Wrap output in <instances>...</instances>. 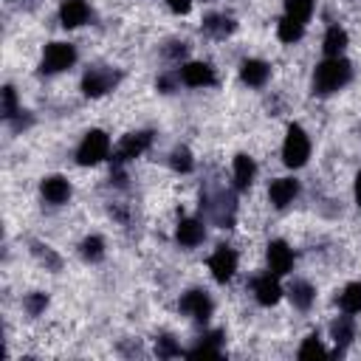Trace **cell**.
<instances>
[{"label":"cell","instance_id":"f546056e","mask_svg":"<svg viewBox=\"0 0 361 361\" xmlns=\"http://www.w3.org/2000/svg\"><path fill=\"white\" fill-rule=\"evenodd\" d=\"M17 116V96H14V87L6 85L3 87V118H14Z\"/></svg>","mask_w":361,"mask_h":361},{"label":"cell","instance_id":"4dcf8cb0","mask_svg":"<svg viewBox=\"0 0 361 361\" xmlns=\"http://www.w3.org/2000/svg\"><path fill=\"white\" fill-rule=\"evenodd\" d=\"M156 350H158V355L161 358H172V355H180V347L169 339V336H161L158 339V344H156Z\"/></svg>","mask_w":361,"mask_h":361},{"label":"cell","instance_id":"cb8c5ba5","mask_svg":"<svg viewBox=\"0 0 361 361\" xmlns=\"http://www.w3.org/2000/svg\"><path fill=\"white\" fill-rule=\"evenodd\" d=\"M220 339L223 333H212V336H206V342L195 350H189V358H206V355H220Z\"/></svg>","mask_w":361,"mask_h":361},{"label":"cell","instance_id":"52a82bcc","mask_svg":"<svg viewBox=\"0 0 361 361\" xmlns=\"http://www.w3.org/2000/svg\"><path fill=\"white\" fill-rule=\"evenodd\" d=\"M180 311L189 313L198 322H206L212 316V299H209L203 291H189V293L180 296Z\"/></svg>","mask_w":361,"mask_h":361},{"label":"cell","instance_id":"d6a6232c","mask_svg":"<svg viewBox=\"0 0 361 361\" xmlns=\"http://www.w3.org/2000/svg\"><path fill=\"white\" fill-rule=\"evenodd\" d=\"M167 3H169V9H172V12H178V14H187V12H189V6H192L189 0H167Z\"/></svg>","mask_w":361,"mask_h":361},{"label":"cell","instance_id":"9c48e42d","mask_svg":"<svg viewBox=\"0 0 361 361\" xmlns=\"http://www.w3.org/2000/svg\"><path fill=\"white\" fill-rule=\"evenodd\" d=\"M268 265H271L274 274H288L291 265H293V251L288 249V243L274 240V243L268 246Z\"/></svg>","mask_w":361,"mask_h":361},{"label":"cell","instance_id":"4316f807","mask_svg":"<svg viewBox=\"0 0 361 361\" xmlns=\"http://www.w3.org/2000/svg\"><path fill=\"white\" fill-rule=\"evenodd\" d=\"M23 305H25L28 316H40V313L45 311V305H48V296H45V293H28Z\"/></svg>","mask_w":361,"mask_h":361},{"label":"cell","instance_id":"44dd1931","mask_svg":"<svg viewBox=\"0 0 361 361\" xmlns=\"http://www.w3.org/2000/svg\"><path fill=\"white\" fill-rule=\"evenodd\" d=\"M342 311L344 313H361V282H350L342 293Z\"/></svg>","mask_w":361,"mask_h":361},{"label":"cell","instance_id":"7c38bea8","mask_svg":"<svg viewBox=\"0 0 361 361\" xmlns=\"http://www.w3.org/2000/svg\"><path fill=\"white\" fill-rule=\"evenodd\" d=\"M43 198L48 203H65L71 198V187H68V180L63 175H51L43 180Z\"/></svg>","mask_w":361,"mask_h":361},{"label":"cell","instance_id":"7a4b0ae2","mask_svg":"<svg viewBox=\"0 0 361 361\" xmlns=\"http://www.w3.org/2000/svg\"><path fill=\"white\" fill-rule=\"evenodd\" d=\"M282 158L288 167H302L308 158H311V141L305 136V130L299 125H291L288 127V136H285V144H282Z\"/></svg>","mask_w":361,"mask_h":361},{"label":"cell","instance_id":"d6986e66","mask_svg":"<svg viewBox=\"0 0 361 361\" xmlns=\"http://www.w3.org/2000/svg\"><path fill=\"white\" fill-rule=\"evenodd\" d=\"M254 172H257V167H254V161L249 156H237L234 158V180H237L240 189H249L251 187Z\"/></svg>","mask_w":361,"mask_h":361},{"label":"cell","instance_id":"4fadbf2b","mask_svg":"<svg viewBox=\"0 0 361 361\" xmlns=\"http://www.w3.org/2000/svg\"><path fill=\"white\" fill-rule=\"evenodd\" d=\"M87 3L85 0H65L63 3V9H59V20H63V25L65 28H76V25H82L85 20H87Z\"/></svg>","mask_w":361,"mask_h":361},{"label":"cell","instance_id":"5b68a950","mask_svg":"<svg viewBox=\"0 0 361 361\" xmlns=\"http://www.w3.org/2000/svg\"><path fill=\"white\" fill-rule=\"evenodd\" d=\"M209 271H212V277H215L218 282L231 280V274L237 271V254H234L231 249L220 246L212 257H209Z\"/></svg>","mask_w":361,"mask_h":361},{"label":"cell","instance_id":"ba28073f","mask_svg":"<svg viewBox=\"0 0 361 361\" xmlns=\"http://www.w3.org/2000/svg\"><path fill=\"white\" fill-rule=\"evenodd\" d=\"M113 85H116V74H110V71H87L82 79L85 96H102Z\"/></svg>","mask_w":361,"mask_h":361},{"label":"cell","instance_id":"836d02e7","mask_svg":"<svg viewBox=\"0 0 361 361\" xmlns=\"http://www.w3.org/2000/svg\"><path fill=\"white\" fill-rule=\"evenodd\" d=\"M355 203L361 206V172L355 175Z\"/></svg>","mask_w":361,"mask_h":361},{"label":"cell","instance_id":"277c9868","mask_svg":"<svg viewBox=\"0 0 361 361\" xmlns=\"http://www.w3.org/2000/svg\"><path fill=\"white\" fill-rule=\"evenodd\" d=\"M76 63V48L68 43H51L43 54V74H59Z\"/></svg>","mask_w":361,"mask_h":361},{"label":"cell","instance_id":"ffe728a7","mask_svg":"<svg viewBox=\"0 0 361 361\" xmlns=\"http://www.w3.org/2000/svg\"><path fill=\"white\" fill-rule=\"evenodd\" d=\"M344 45H347V34L342 32V28L339 25L327 28V34H324V54L327 56H339L344 51Z\"/></svg>","mask_w":361,"mask_h":361},{"label":"cell","instance_id":"8992f818","mask_svg":"<svg viewBox=\"0 0 361 361\" xmlns=\"http://www.w3.org/2000/svg\"><path fill=\"white\" fill-rule=\"evenodd\" d=\"M149 141H153V136H149V133H130V136H125V141L118 144V149H116L113 164H125L130 158H138L144 149L149 147Z\"/></svg>","mask_w":361,"mask_h":361},{"label":"cell","instance_id":"1f68e13d","mask_svg":"<svg viewBox=\"0 0 361 361\" xmlns=\"http://www.w3.org/2000/svg\"><path fill=\"white\" fill-rule=\"evenodd\" d=\"M34 251H37V257H40L43 262H48L51 268H59V257H56L48 246H34Z\"/></svg>","mask_w":361,"mask_h":361},{"label":"cell","instance_id":"30bf717a","mask_svg":"<svg viewBox=\"0 0 361 361\" xmlns=\"http://www.w3.org/2000/svg\"><path fill=\"white\" fill-rule=\"evenodd\" d=\"M296 192H299V184L293 178H280V180H274V184H271V203H274L277 209H285L293 198H296Z\"/></svg>","mask_w":361,"mask_h":361},{"label":"cell","instance_id":"603a6c76","mask_svg":"<svg viewBox=\"0 0 361 361\" xmlns=\"http://www.w3.org/2000/svg\"><path fill=\"white\" fill-rule=\"evenodd\" d=\"M353 333H355V324H353L350 316H339V319L333 322V339H336V344H342V347L350 344Z\"/></svg>","mask_w":361,"mask_h":361},{"label":"cell","instance_id":"484cf974","mask_svg":"<svg viewBox=\"0 0 361 361\" xmlns=\"http://www.w3.org/2000/svg\"><path fill=\"white\" fill-rule=\"evenodd\" d=\"M82 257L87 262H99L105 257V243H102V237H87L82 240Z\"/></svg>","mask_w":361,"mask_h":361},{"label":"cell","instance_id":"8fae6325","mask_svg":"<svg viewBox=\"0 0 361 361\" xmlns=\"http://www.w3.org/2000/svg\"><path fill=\"white\" fill-rule=\"evenodd\" d=\"M180 79H184L189 87H203V85L215 82V74L206 63H189V65L180 68Z\"/></svg>","mask_w":361,"mask_h":361},{"label":"cell","instance_id":"e0dca14e","mask_svg":"<svg viewBox=\"0 0 361 361\" xmlns=\"http://www.w3.org/2000/svg\"><path fill=\"white\" fill-rule=\"evenodd\" d=\"M254 293H257V302L260 305H274L277 299H280V285H277V280H271V277H260L257 282H254Z\"/></svg>","mask_w":361,"mask_h":361},{"label":"cell","instance_id":"2e32d148","mask_svg":"<svg viewBox=\"0 0 361 361\" xmlns=\"http://www.w3.org/2000/svg\"><path fill=\"white\" fill-rule=\"evenodd\" d=\"M203 32L212 34V37H218V40H223V37H229V34L234 32V20L226 17V14H209V17L203 20Z\"/></svg>","mask_w":361,"mask_h":361},{"label":"cell","instance_id":"6da1fadb","mask_svg":"<svg viewBox=\"0 0 361 361\" xmlns=\"http://www.w3.org/2000/svg\"><path fill=\"white\" fill-rule=\"evenodd\" d=\"M353 71H350V63H344V59L339 56H330L327 63L316 65V74H313V94L319 96H327L333 94V90L344 87L350 82Z\"/></svg>","mask_w":361,"mask_h":361},{"label":"cell","instance_id":"d4e9b609","mask_svg":"<svg viewBox=\"0 0 361 361\" xmlns=\"http://www.w3.org/2000/svg\"><path fill=\"white\" fill-rule=\"evenodd\" d=\"M277 34H280L282 43H296L299 37H302V23L285 17V20H280V25H277Z\"/></svg>","mask_w":361,"mask_h":361},{"label":"cell","instance_id":"7402d4cb","mask_svg":"<svg viewBox=\"0 0 361 361\" xmlns=\"http://www.w3.org/2000/svg\"><path fill=\"white\" fill-rule=\"evenodd\" d=\"M285 12L291 20L305 23L313 14V0H285Z\"/></svg>","mask_w":361,"mask_h":361},{"label":"cell","instance_id":"5bb4252c","mask_svg":"<svg viewBox=\"0 0 361 361\" xmlns=\"http://www.w3.org/2000/svg\"><path fill=\"white\" fill-rule=\"evenodd\" d=\"M268 74H271V68L265 63H260V59H246L243 68H240V76L251 87H262L268 82Z\"/></svg>","mask_w":361,"mask_h":361},{"label":"cell","instance_id":"3957f363","mask_svg":"<svg viewBox=\"0 0 361 361\" xmlns=\"http://www.w3.org/2000/svg\"><path fill=\"white\" fill-rule=\"evenodd\" d=\"M107 153H110V138H107V133L90 130V133L85 136V141L79 144L76 161H79L82 167H90V164H99L102 158H107Z\"/></svg>","mask_w":361,"mask_h":361},{"label":"cell","instance_id":"ac0fdd59","mask_svg":"<svg viewBox=\"0 0 361 361\" xmlns=\"http://www.w3.org/2000/svg\"><path fill=\"white\" fill-rule=\"evenodd\" d=\"M291 299H293V305H296L299 311H308V308L313 305V299H316V291H313L311 282L296 280V282L291 285Z\"/></svg>","mask_w":361,"mask_h":361},{"label":"cell","instance_id":"9a60e30c","mask_svg":"<svg viewBox=\"0 0 361 361\" xmlns=\"http://www.w3.org/2000/svg\"><path fill=\"white\" fill-rule=\"evenodd\" d=\"M175 237H178V243H180V246L192 249V246H198L200 240H203V226H200L198 220H180Z\"/></svg>","mask_w":361,"mask_h":361},{"label":"cell","instance_id":"83f0119b","mask_svg":"<svg viewBox=\"0 0 361 361\" xmlns=\"http://www.w3.org/2000/svg\"><path fill=\"white\" fill-rule=\"evenodd\" d=\"M172 169H178V172H189L192 169V156H189V149L187 147H178L175 153H172Z\"/></svg>","mask_w":361,"mask_h":361},{"label":"cell","instance_id":"f1b7e54d","mask_svg":"<svg viewBox=\"0 0 361 361\" xmlns=\"http://www.w3.org/2000/svg\"><path fill=\"white\" fill-rule=\"evenodd\" d=\"M316 355H327V353H324V347H322L319 336H308V339H305V344L299 347V358H316Z\"/></svg>","mask_w":361,"mask_h":361}]
</instances>
